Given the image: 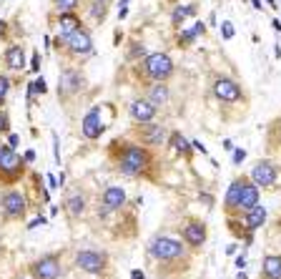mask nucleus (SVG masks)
<instances>
[{"label":"nucleus","mask_w":281,"mask_h":279,"mask_svg":"<svg viewBox=\"0 0 281 279\" xmlns=\"http://www.w3.org/2000/svg\"><path fill=\"white\" fill-rule=\"evenodd\" d=\"M133 76L143 86L153 81H171L176 76V63L168 53H146L133 66Z\"/></svg>","instance_id":"nucleus-3"},{"label":"nucleus","mask_w":281,"mask_h":279,"mask_svg":"<svg viewBox=\"0 0 281 279\" xmlns=\"http://www.w3.org/2000/svg\"><path fill=\"white\" fill-rule=\"evenodd\" d=\"M256 204H261V189L251 181V176L246 179L244 189H241V196H239V204H236V216H241L244 211L254 209Z\"/></svg>","instance_id":"nucleus-19"},{"label":"nucleus","mask_w":281,"mask_h":279,"mask_svg":"<svg viewBox=\"0 0 281 279\" xmlns=\"http://www.w3.org/2000/svg\"><path fill=\"white\" fill-rule=\"evenodd\" d=\"M143 98H149L158 111L164 108V106H168V101H171L168 81H153V83H146V93H143Z\"/></svg>","instance_id":"nucleus-20"},{"label":"nucleus","mask_w":281,"mask_h":279,"mask_svg":"<svg viewBox=\"0 0 281 279\" xmlns=\"http://www.w3.org/2000/svg\"><path fill=\"white\" fill-rule=\"evenodd\" d=\"M50 5L55 13H73L83 5V0H50Z\"/></svg>","instance_id":"nucleus-32"},{"label":"nucleus","mask_w":281,"mask_h":279,"mask_svg":"<svg viewBox=\"0 0 281 279\" xmlns=\"http://www.w3.org/2000/svg\"><path fill=\"white\" fill-rule=\"evenodd\" d=\"M224 149H226V151H233V141H231V139L224 141Z\"/></svg>","instance_id":"nucleus-48"},{"label":"nucleus","mask_w":281,"mask_h":279,"mask_svg":"<svg viewBox=\"0 0 281 279\" xmlns=\"http://www.w3.org/2000/svg\"><path fill=\"white\" fill-rule=\"evenodd\" d=\"M259 279H281V254H266L261 259Z\"/></svg>","instance_id":"nucleus-27"},{"label":"nucleus","mask_w":281,"mask_h":279,"mask_svg":"<svg viewBox=\"0 0 281 279\" xmlns=\"http://www.w3.org/2000/svg\"><path fill=\"white\" fill-rule=\"evenodd\" d=\"M100 111H103V106H93L91 111L83 116V121H81V134H83V139L98 141V139L103 136V131L108 128L106 121H103V116H100Z\"/></svg>","instance_id":"nucleus-15"},{"label":"nucleus","mask_w":281,"mask_h":279,"mask_svg":"<svg viewBox=\"0 0 281 279\" xmlns=\"http://www.w3.org/2000/svg\"><path fill=\"white\" fill-rule=\"evenodd\" d=\"M198 199H201L203 204H209V207H214V196H209V194H201Z\"/></svg>","instance_id":"nucleus-47"},{"label":"nucleus","mask_w":281,"mask_h":279,"mask_svg":"<svg viewBox=\"0 0 281 279\" xmlns=\"http://www.w3.org/2000/svg\"><path fill=\"white\" fill-rule=\"evenodd\" d=\"M166 146H171V151L176 154V156H181L183 161H194V154H196V149H194V143H191L181 131H171L168 134V139H166Z\"/></svg>","instance_id":"nucleus-21"},{"label":"nucleus","mask_w":281,"mask_h":279,"mask_svg":"<svg viewBox=\"0 0 281 279\" xmlns=\"http://www.w3.org/2000/svg\"><path fill=\"white\" fill-rule=\"evenodd\" d=\"M108 158L113 161L116 171L123 174L126 179H151V171L156 164L153 149H149V146H143L128 136L111 141Z\"/></svg>","instance_id":"nucleus-2"},{"label":"nucleus","mask_w":281,"mask_h":279,"mask_svg":"<svg viewBox=\"0 0 281 279\" xmlns=\"http://www.w3.org/2000/svg\"><path fill=\"white\" fill-rule=\"evenodd\" d=\"M236 267H239V269L246 267V254H239V257H236Z\"/></svg>","instance_id":"nucleus-44"},{"label":"nucleus","mask_w":281,"mask_h":279,"mask_svg":"<svg viewBox=\"0 0 281 279\" xmlns=\"http://www.w3.org/2000/svg\"><path fill=\"white\" fill-rule=\"evenodd\" d=\"M246 179H248V174H241L229 184L226 196H224V214L226 216H236V204H239V196H241V189H244Z\"/></svg>","instance_id":"nucleus-22"},{"label":"nucleus","mask_w":281,"mask_h":279,"mask_svg":"<svg viewBox=\"0 0 281 279\" xmlns=\"http://www.w3.org/2000/svg\"><path fill=\"white\" fill-rule=\"evenodd\" d=\"M0 61H3V55H0Z\"/></svg>","instance_id":"nucleus-56"},{"label":"nucleus","mask_w":281,"mask_h":279,"mask_svg":"<svg viewBox=\"0 0 281 279\" xmlns=\"http://www.w3.org/2000/svg\"><path fill=\"white\" fill-rule=\"evenodd\" d=\"M131 279H146V274L141 269H131Z\"/></svg>","instance_id":"nucleus-45"},{"label":"nucleus","mask_w":281,"mask_h":279,"mask_svg":"<svg viewBox=\"0 0 281 279\" xmlns=\"http://www.w3.org/2000/svg\"><path fill=\"white\" fill-rule=\"evenodd\" d=\"M264 3L269 5V8H276V0H264Z\"/></svg>","instance_id":"nucleus-53"},{"label":"nucleus","mask_w":281,"mask_h":279,"mask_svg":"<svg viewBox=\"0 0 281 279\" xmlns=\"http://www.w3.org/2000/svg\"><path fill=\"white\" fill-rule=\"evenodd\" d=\"M20 143V139H18V134H8V146L10 149H16V146Z\"/></svg>","instance_id":"nucleus-42"},{"label":"nucleus","mask_w":281,"mask_h":279,"mask_svg":"<svg viewBox=\"0 0 281 279\" xmlns=\"http://www.w3.org/2000/svg\"><path fill=\"white\" fill-rule=\"evenodd\" d=\"M146 257L153 264V274L158 279H179L194 264V252L183 244V239L168 234H156L146 244Z\"/></svg>","instance_id":"nucleus-1"},{"label":"nucleus","mask_w":281,"mask_h":279,"mask_svg":"<svg viewBox=\"0 0 281 279\" xmlns=\"http://www.w3.org/2000/svg\"><path fill=\"white\" fill-rule=\"evenodd\" d=\"M43 224H48V219L46 216H38V219H33V222H31V227H28V229H35V227H43Z\"/></svg>","instance_id":"nucleus-40"},{"label":"nucleus","mask_w":281,"mask_h":279,"mask_svg":"<svg viewBox=\"0 0 281 279\" xmlns=\"http://www.w3.org/2000/svg\"><path fill=\"white\" fill-rule=\"evenodd\" d=\"M128 116L133 123H146V121H156L158 108L151 104L149 98H133L128 104Z\"/></svg>","instance_id":"nucleus-17"},{"label":"nucleus","mask_w":281,"mask_h":279,"mask_svg":"<svg viewBox=\"0 0 281 279\" xmlns=\"http://www.w3.org/2000/svg\"><path fill=\"white\" fill-rule=\"evenodd\" d=\"M226 224H229V231L233 234L239 242H244V249H248L254 244V231H248L241 222V216H226Z\"/></svg>","instance_id":"nucleus-25"},{"label":"nucleus","mask_w":281,"mask_h":279,"mask_svg":"<svg viewBox=\"0 0 281 279\" xmlns=\"http://www.w3.org/2000/svg\"><path fill=\"white\" fill-rule=\"evenodd\" d=\"M236 279H246V272H244V269H241V272H239V274H236Z\"/></svg>","instance_id":"nucleus-54"},{"label":"nucleus","mask_w":281,"mask_h":279,"mask_svg":"<svg viewBox=\"0 0 281 279\" xmlns=\"http://www.w3.org/2000/svg\"><path fill=\"white\" fill-rule=\"evenodd\" d=\"M191 143H194V149H196L198 154H203V156H209V149H206V146H203L201 141H191Z\"/></svg>","instance_id":"nucleus-41"},{"label":"nucleus","mask_w":281,"mask_h":279,"mask_svg":"<svg viewBox=\"0 0 281 279\" xmlns=\"http://www.w3.org/2000/svg\"><path fill=\"white\" fill-rule=\"evenodd\" d=\"M251 181H254L259 189H274L279 184V176H281V166L271 158H259L254 169H251Z\"/></svg>","instance_id":"nucleus-13"},{"label":"nucleus","mask_w":281,"mask_h":279,"mask_svg":"<svg viewBox=\"0 0 281 279\" xmlns=\"http://www.w3.org/2000/svg\"><path fill=\"white\" fill-rule=\"evenodd\" d=\"M266 143H269V149H281V116L274 119L266 131Z\"/></svg>","instance_id":"nucleus-30"},{"label":"nucleus","mask_w":281,"mask_h":279,"mask_svg":"<svg viewBox=\"0 0 281 279\" xmlns=\"http://www.w3.org/2000/svg\"><path fill=\"white\" fill-rule=\"evenodd\" d=\"M0 134H10V113H8V108H0Z\"/></svg>","instance_id":"nucleus-34"},{"label":"nucleus","mask_w":281,"mask_h":279,"mask_svg":"<svg viewBox=\"0 0 281 279\" xmlns=\"http://www.w3.org/2000/svg\"><path fill=\"white\" fill-rule=\"evenodd\" d=\"M3 66H5L10 73H23V70L28 68L25 46H23V43H16V40L8 43V48L3 51Z\"/></svg>","instance_id":"nucleus-16"},{"label":"nucleus","mask_w":281,"mask_h":279,"mask_svg":"<svg viewBox=\"0 0 281 279\" xmlns=\"http://www.w3.org/2000/svg\"><path fill=\"white\" fill-rule=\"evenodd\" d=\"M236 249H239V244H231V246H226V254H236Z\"/></svg>","instance_id":"nucleus-51"},{"label":"nucleus","mask_w":281,"mask_h":279,"mask_svg":"<svg viewBox=\"0 0 281 279\" xmlns=\"http://www.w3.org/2000/svg\"><path fill=\"white\" fill-rule=\"evenodd\" d=\"M108 3H113V0H108Z\"/></svg>","instance_id":"nucleus-57"},{"label":"nucleus","mask_w":281,"mask_h":279,"mask_svg":"<svg viewBox=\"0 0 281 279\" xmlns=\"http://www.w3.org/2000/svg\"><path fill=\"white\" fill-rule=\"evenodd\" d=\"M143 55H146V46H143V43L131 40V43H128V48H126V61L136 63V61H141Z\"/></svg>","instance_id":"nucleus-31"},{"label":"nucleus","mask_w":281,"mask_h":279,"mask_svg":"<svg viewBox=\"0 0 281 279\" xmlns=\"http://www.w3.org/2000/svg\"><path fill=\"white\" fill-rule=\"evenodd\" d=\"M198 13V3H188V5H176L171 10V25L179 31V28L186 23V18H194Z\"/></svg>","instance_id":"nucleus-28"},{"label":"nucleus","mask_w":281,"mask_h":279,"mask_svg":"<svg viewBox=\"0 0 281 279\" xmlns=\"http://www.w3.org/2000/svg\"><path fill=\"white\" fill-rule=\"evenodd\" d=\"M85 13L91 16V20L93 23H106V18H108V13H111V3L108 0H91V3L85 5Z\"/></svg>","instance_id":"nucleus-29"},{"label":"nucleus","mask_w":281,"mask_h":279,"mask_svg":"<svg viewBox=\"0 0 281 279\" xmlns=\"http://www.w3.org/2000/svg\"><path fill=\"white\" fill-rule=\"evenodd\" d=\"M244 158H246V151H244V149H233V164H241Z\"/></svg>","instance_id":"nucleus-39"},{"label":"nucleus","mask_w":281,"mask_h":279,"mask_svg":"<svg viewBox=\"0 0 281 279\" xmlns=\"http://www.w3.org/2000/svg\"><path fill=\"white\" fill-rule=\"evenodd\" d=\"M73 267L91 277H106L111 272V254L106 249H81L73 257Z\"/></svg>","instance_id":"nucleus-6"},{"label":"nucleus","mask_w":281,"mask_h":279,"mask_svg":"<svg viewBox=\"0 0 281 279\" xmlns=\"http://www.w3.org/2000/svg\"><path fill=\"white\" fill-rule=\"evenodd\" d=\"M10 88H13L10 76H8V73H0V106L5 104V98H8V93H10Z\"/></svg>","instance_id":"nucleus-33"},{"label":"nucleus","mask_w":281,"mask_h":279,"mask_svg":"<svg viewBox=\"0 0 281 279\" xmlns=\"http://www.w3.org/2000/svg\"><path fill=\"white\" fill-rule=\"evenodd\" d=\"M128 139L138 141L143 146H149V149H158V146H164L166 139H168V131L164 123L158 121H146V123H133V128L128 131Z\"/></svg>","instance_id":"nucleus-8"},{"label":"nucleus","mask_w":281,"mask_h":279,"mask_svg":"<svg viewBox=\"0 0 281 279\" xmlns=\"http://www.w3.org/2000/svg\"><path fill=\"white\" fill-rule=\"evenodd\" d=\"M48 189H61V186H58V179L53 174H48Z\"/></svg>","instance_id":"nucleus-43"},{"label":"nucleus","mask_w":281,"mask_h":279,"mask_svg":"<svg viewBox=\"0 0 281 279\" xmlns=\"http://www.w3.org/2000/svg\"><path fill=\"white\" fill-rule=\"evenodd\" d=\"M28 214V196L18 189H8L0 196V216L3 222H23Z\"/></svg>","instance_id":"nucleus-11"},{"label":"nucleus","mask_w":281,"mask_h":279,"mask_svg":"<svg viewBox=\"0 0 281 279\" xmlns=\"http://www.w3.org/2000/svg\"><path fill=\"white\" fill-rule=\"evenodd\" d=\"M93 53H96V43H93V35H91V28L83 23L78 31H73V33L68 35L66 48H63L61 55L68 58L73 66H81V63H85Z\"/></svg>","instance_id":"nucleus-4"},{"label":"nucleus","mask_w":281,"mask_h":279,"mask_svg":"<svg viewBox=\"0 0 281 279\" xmlns=\"http://www.w3.org/2000/svg\"><path fill=\"white\" fill-rule=\"evenodd\" d=\"M206 33V23L203 20H196L194 28H181V33L176 35V43H179V48H191L196 43L198 35Z\"/></svg>","instance_id":"nucleus-26"},{"label":"nucleus","mask_w":281,"mask_h":279,"mask_svg":"<svg viewBox=\"0 0 281 279\" xmlns=\"http://www.w3.org/2000/svg\"><path fill=\"white\" fill-rule=\"evenodd\" d=\"M23 158L28 161V164H33V161H35V151H25V154H23Z\"/></svg>","instance_id":"nucleus-46"},{"label":"nucleus","mask_w":281,"mask_h":279,"mask_svg":"<svg viewBox=\"0 0 281 279\" xmlns=\"http://www.w3.org/2000/svg\"><path fill=\"white\" fill-rule=\"evenodd\" d=\"M126 201H128V194H126L123 186H106V189H103V194H100L98 216L106 219V216L113 214V211H123Z\"/></svg>","instance_id":"nucleus-14"},{"label":"nucleus","mask_w":281,"mask_h":279,"mask_svg":"<svg viewBox=\"0 0 281 279\" xmlns=\"http://www.w3.org/2000/svg\"><path fill=\"white\" fill-rule=\"evenodd\" d=\"M63 211H66V216L70 219V222H78V219L85 216V211H88V194L81 192V189L68 194L63 199Z\"/></svg>","instance_id":"nucleus-18"},{"label":"nucleus","mask_w":281,"mask_h":279,"mask_svg":"<svg viewBox=\"0 0 281 279\" xmlns=\"http://www.w3.org/2000/svg\"><path fill=\"white\" fill-rule=\"evenodd\" d=\"M28 274L33 279H61L63 277V254L48 252L28 264Z\"/></svg>","instance_id":"nucleus-9"},{"label":"nucleus","mask_w":281,"mask_h":279,"mask_svg":"<svg viewBox=\"0 0 281 279\" xmlns=\"http://www.w3.org/2000/svg\"><path fill=\"white\" fill-rule=\"evenodd\" d=\"M50 23L58 28V33H61V35H70L73 31H78V28L83 25L78 10H73V13H55V16H50Z\"/></svg>","instance_id":"nucleus-23"},{"label":"nucleus","mask_w":281,"mask_h":279,"mask_svg":"<svg viewBox=\"0 0 281 279\" xmlns=\"http://www.w3.org/2000/svg\"><path fill=\"white\" fill-rule=\"evenodd\" d=\"M221 35H224V40H231L233 38V23H229V20L221 23Z\"/></svg>","instance_id":"nucleus-35"},{"label":"nucleus","mask_w":281,"mask_h":279,"mask_svg":"<svg viewBox=\"0 0 281 279\" xmlns=\"http://www.w3.org/2000/svg\"><path fill=\"white\" fill-rule=\"evenodd\" d=\"M181 239L191 252H198V249L206 244V239H209V224L196 219V216H188L181 224Z\"/></svg>","instance_id":"nucleus-12"},{"label":"nucleus","mask_w":281,"mask_h":279,"mask_svg":"<svg viewBox=\"0 0 281 279\" xmlns=\"http://www.w3.org/2000/svg\"><path fill=\"white\" fill-rule=\"evenodd\" d=\"M211 93L218 104H226V106H246L248 104V93L244 91V86L231 78V76H216L211 78Z\"/></svg>","instance_id":"nucleus-5"},{"label":"nucleus","mask_w":281,"mask_h":279,"mask_svg":"<svg viewBox=\"0 0 281 279\" xmlns=\"http://www.w3.org/2000/svg\"><path fill=\"white\" fill-rule=\"evenodd\" d=\"M85 88H88V78H85L83 68H78V66L61 68V73H58V98H61L63 104L78 98Z\"/></svg>","instance_id":"nucleus-7"},{"label":"nucleus","mask_w":281,"mask_h":279,"mask_svg":"<svg viewBox=\"0 0 281 279\" xmlns=\"http://www.w3.org/2000/svg\"><path fill=\"white\" fill-rule=\"evenodd\" d=\"M251 5H254V10H264V5H261V0H251Z\"/></svg>","instance_id":"nucleus-50"},{"label":"nucleus","mask_w":281,"mask_h":279,"mask_svg":"<svg viewBox=\"0 0 281 279\" xmlns=\"http://www.w3.org/2000/svg\"><path fill=\"white\" fill-rule=\"evenodd\" d=\"M276 229H279V234H281V216L276 219Z\"/></svg>","instance_id":"nucleus-55"},{"label":"nucleus","mask_w":281,"mask_h":279,"mask_svg":"<svg viewBox=\"0 0 281 279\" xmlns=\"http://www.w3.org/2000/svg\"><path fill=\"white\" fill-rule=\"evenodd\" d=\"M10 279H33L31 274H16V277H10Z\"/></svg>","instance_id":"nucleus-52"},{"label":"nucleus","mask_w":281,"mask_h":279,"mask_svg":"<svg viewBox=\"0 0 281 279\" xmlns=\"http://www.w3.org/2000/svg\"><path fill=\"white\" fill-rule=\"evenodd\" d=\"M28 68H31L33 73H38V70H40V51H33V55H31V63H28Z\"/></svg>","instance_id":"nucleus-36"},{"label":"nucleus","mask_w":281,"mask_h":279,"mask_svg":"<svg viewBox=\"0 0 281 279\" xmlns=\"http://www.w3.org/2000/svg\"><path fill=\"white\" fill-rule=\"evenodd\" d=\"M0 38H3L5 43H10V38H8V20H0Z\"/></svg>","instance_id":"nucleus-38"},{"label":"nucleus","mask_w":281,"mask_h":279,"mask_svg":"<svg viewBox=\"0 0 281 279\" xmlns=\"http://www.w3.org/2000/svg\"><path fill=\"white\" fill-rule=\"evenodd\" d=\"M53 154H55V164L61 166V146H58V134H53Z\"/></svg>","instance_id":"nucleus-37"},{"label":"nucleus","mask_w":281,"mask_h":279,"mask_svg":"<svg viewBox=\"0 0 281 279\" xmlns=\"http://www.w3.org/2000/svg\"><path fill=\"white\" fill-rule=\"evenodd\" d=\"M266 216H269V214H266V207L256 204L254 209H248V211L241 214V222H244V227H246L248 231H254V234H256V231L266 224Z\"/></svg>","instance_id":"nucleus-24"},{"label":"nucleus","mask_w":281,"mask_h":279,"mask_svg":"<svg viewBox=\"0 0 281 279\" xmlns=\"http://www.w3.org/2000/svg\"><path fill=\"white\" fill-rule=\"evenodd\" d=\"M271 25H274V31H276V33H281V20H279V18H274Z\"/></svg>","instance_id":"nucleus-49"},{"label":"nucleus","mask_w":281,"mask_h":279,"mask_svg":"<svg viewBox=\"0 0 281 279\" xmlns=\"http://www.w3.org/2000/svg\"><path fill=\"white\" fill-rule=\"evenodd\" d=\"M28 171V161L16 151L8 149V154L0 158V186H16Z\"/></svg>","instance_id":"nucleus-10"}]
</instances>
